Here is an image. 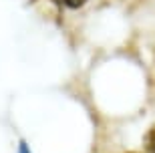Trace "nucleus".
Listing matches in <instances>:
<instances>
[{
    "label": "nucleus",
    "instance_id": "1",
    "mask_svg": "<svg viewBox=\"0 0 155 153\" xmlns=\"http://www.w3.org/2000/svg\"><path fill=\"white\" fill-rule=\"evenodd\" d=\"M143 145H145V149H147V151L155 153V125L143 135Z\"/></svg>",
    "mask_w": 155,
    "mask_h": 153
},
{
    "label": "nucleus",
    "instance_id": "2",
    "mask_svg": "<svg viewBox=\"0 0 155 153\" xmlns=\"http://www.w3.org/2000/svg\"><path fill=\"white\" fill-rule=\"evenodd\" d=\"M61 2H63L67 8H81V6L85 4L87 0H61Z\"/></svg>",
    "mask_w": 155,
    "mask_h": 153
},
{
    "label": "nucleus",
    "instance_id": "3",
    "mask_svg": "<svg viewBox=\"0 0 155 153\" xmlns=\"http://www.w3.org/2000/svg\"><path fill=\"white\" fill-rule=\"evenodd\" d=\"M18 153H30L28 143H26V141H20V143H18Z\"/></svg>",
    "mask_w": 155,
    "mask_h": 153
}]
</instances>
